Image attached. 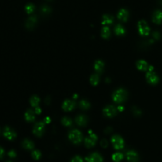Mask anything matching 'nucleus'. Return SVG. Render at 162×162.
Listing matches in <instances>:
<instances>
[{"mask_svg":"<svg viewBox=\"0 0 162 162\" xmlns=\"http://www.w3.org/2000/svg\"><path fill=\"white\" fill-rule=\"evenodd\" d=\"M127 98V92L123 88H120L113 93V100L116 103H122L124 102Z\"/></svg>","mask_w":162,"mask_h":162,"instance_id":"nucleus-1","label":"nucleus"},{"mask_svg":"<svg viewBox=\"0 0 162 162\" xmlns=\"http://www.w3.org/2000/svg\"><path fill=\"white\" fill-rule=\"evenodd\" d=\"M114 22V18L113 16L106 14L103 16V20H102V25H112Z\"/></svg>","mask_w":162,"mask_h":162,"instance_id":"nucleus-17","label":"nucleus"},{"mask_svg":"<svg viewBox=\"0 0 162 162\" xmlns=\"http://www.w3.org/2000/svg\"><path fill=\"white\" fill-rule=\"evenodd\" d=\"M7 162H11V161H7Z\"/></svg>","mask_w":162,"mask_h":162,"instance_id":"nucleus-43","label":"nucleus"},{"mask_svg":"<svg viewBox=\"0 0 162 162\" xmlns=\"http://www.w3.org/2000/svg\"><path fill=\"white\" fill-rule=\"evenodd\" d=\"M3 154H4V150H3V148L2 147L1 148V158L2 159H3Z\"/></svg>","mask_w":162,"mask_h":162,"instance_id":"nucleus-40","label":"nucleus"},{"mask_svg":"<svg viewBox=\"0 0 162 162\" xmlns=\"http://www.w3.org/2000/svg\"><path fill=\"white\" fill-rule=\"evenodd\" d=\"M22 146L26 149L31 150L34 148V144L32 141L26 139L22 142Z\"/></svg>","mask_w":162,"mask_h":162,"instance_id":"nucleus-21","label":"nucleus"},{"mask_svg":"<svg viewBox=\"0 0 162 162\" xmlns=\"http://www.w3.org/2000/svg\"><path fill=\"white\" fill-rule=\"evenodd\" d=\"M44 122H39L35 124L34 127L33 128V134L38 137H41L44 132V129H45V125Z\"/></svg>","mask_w":162,"mask_h":162,"instance_id":"nucleus-5","label":"nucleus"},{"mask_svg":"<svg viewBox=\"0 0 162 162\" xmlns=\"http://www.w3.org/2000/svg\"><path fill=\"white\" fill-rule=\"evenodd\" d=\"M37 22H38V19L36 16L33 15L30 17L25 22L26 28L29 30L33 29L35 28V25H36Z\"/></svg>","mask_w":162,"mask_h":162,"instance_id":"nucleus-10","label":"nucleus"},{"mask_svg":"<svg viewBox=\"0 0 162 162\" xmlns=\"http://www.w3.org/2000/svg\"><path fill=\"white\" fill-rule=\"evenodd\" d=\"M139 33L142 36H147L149 34L150 29L147 22L145 20H140L138 24Z\"/></svg>","mask_w":162,"mask_h":162,"instance_id":"nucleus-3","label":"nucleus"},{"mask_svg":"<svg viewBox=\"0 0 162 162\" xmlns=\"http://www.w3.org/2000/svg\"><path fill=\"white\" fill-rule=\"evenodd\" d=\"M105 67V64L102 60H98L95 61L94 64V70L98 73H101L103 72Z\"/></svg>","mask_w":162,"mask_h":162,"instance_id":"nucleus-20","label":"nucleus"},{"mask_svg":"<svg viewBox=\"0 0 162 162\" xmlns=\"http://www.w3.org/2000/svg\"><path fill=\"white\" fill-rule=\"evenodd\" d=\"M40 102V98L37 96H32L30 99V103L33 107H38Z\"/></svg>","mask_w":162,"mask_h":162,"instance_id":"nucleus-24","label":"nucleus"},{"mask_svg":"<svg viewBox=\"0 0 162 162\" xmlns=\"http://www.w3.org/2000/svg\"><path fill=\"white\" fill-rule=\"evenodd\" d=\"M50 98L49 97H48V98H46V100H45V103H46V104H49L50 103Z\"/></svg>","mask_w":162,"mask_h":162,"instance_id":"nucleus-41","label":"nucleus"},{"mask_svg":"<svg viewBox=\"0 0 162 162\" xmlns=\"http://www.w3.org/2000/svg\"><path fill=\"white\" fill-rule=\"evenodd\" d=\"M83 134L77 129H74L70 131L68 134L69 139L75 145L80 143L83 140Z\"/></svg>","mask_w":162,"mask_h":162,"instance_id":"nucleus-2","label":"nucleus"},{"mask_svg":"<svg viewBox=\"0 0 162 162\" xmlns=\"http://www.w3.org/2000/svg\"><path fill=\"white\" fill-rule=\"evenodd\" d=\"M8 155L10 156V158H13L16 157L17 155H16V153H15V151L14 150H11V151H10L8 153Z\"/></svg>","mask_w":162,"mask_h":162,"instance_id":"nucleus-33","label":"nucleus"},{"mask_svg":"<svg viewBox=\"0 0 162 162\" xmlns=\"http://www.w3.org/2000/svg\"><path fill=\"white\" fill-rule=\"evenodd\" d=\"M70 162H84L83 158H81L79 156H75L72 159Z\"/></svg>","mask_w":162,"mask_h":162,"instance_id":"nucleus-32","label":"nucleus"},{"mask_svg":"<svg viewBox=\"0 0 162 162\" xmlns=\"http://www.w3.org/2000/svg\"><path fill=\"white\" fill-rule=\"evenodd\" d=\"M134 113L135 115H141V111L139 110L138 109H135V110H134Z\"/></svg>","mask_w":162,"mask_h":162,"instance_id":"nucleus-36","label":"nucleus"},{"mask_svg":"<svg viewBox=\"0 0 162 162\" xmlns=\"http://www.w3.org/2000/svg\"><path fill=\"white\" fill-rule=\"evenodd\" d=\"M99 82H100V77H99L98 74H94L90 77V83L93 86L98 85Z\"/></svg>","mask_w":162,"mask_h":162,"instance_id":"nucleus-25","label":"nucleus"},{"mask_svg":"<svg viewBox=\"0 0 162 162\" xmlns=\"http://www.w3.org/2000/svg\"><path fill=\"white\" fill-rule=\"evenodd\" d=\"M129 12L126 10V9L122 8L119 12L117 14V18L118 19L122 22H127L129 19Z\"/></svg>","mask_w":162,"mask_h":162,"instance_id":"nucleus-14","label":"nucleus"},{"mask_svg":"<svg viewBox=\"0 0 162 162\" xmlns=\"http://www.w3.org/2000/svg\"><path fill=\"white\" fill-rule=\"evenodd\" d=\"M79 106L80 107V109L83 110H87L89 109L90 107H91V105H90V103L85 100H83L80 101Z\"/></svg>","mask_w":162,"mask_h":162,"instance_id":"nucleus-27","label":"nucleus"},{"mask_svg":"<svg viewBox=\"0 0 162 162\" xmlns=\"http://www.w3.org/2000/svg\"><path fill=\"white\" fill-rule=\"evenodd\" d=\"M25 119L28 122H34L35 119V112L31 109H29L25 113Z\"/></svg>","mask_w":162,"mask_h":162,"instance_id":"nucleus-18","label":"nucleus"},{"mask_svg":"<svg viewBox=\"0 0 162 162\" xmlns=\"http://www.w3.org/2000/svg\"><path fill=\"white\" fill-rule=\"evenodd\" d=\"M126 157H127V160L129 162H138L139 161V156L137 153L131 150L129 151L127 154H126Z\"/></svg>","mask_w":162,"mask_h":162,"instance_id":"nucleus-13","label":"nucleus"},{"mask_svg":"<svg viewBox=\"0 0 162 162\" xmlns=\"http://www.w3.org/2000/svg\"><path fill=\"white\" fill-rule=\"evenodd\" d=\"M103 114L106 117L113 118L116 115V109L113 105H109L106 106L103 110Z\"/></svg>","mask_w":162,"mask_h":162,"instance_id":"nucleus-7","label":"nucleus"},{"mask_svg":"<svg viewBox=\"0 0 162 162\" xmlns=\"http://www.w3.org/2000/svg\"><path fill=\"white\" fill-rule=\"evenodd\" d=\"M87 162H103V157L98 153H93L85 158Z\"/></svg>","mask_w":162,"mask_h":162,"instance_id":"nucleus-11","label":"nucleus"},{"mask_svg":"<svg viewBox=\"0 0 162 162\" xmlns=\"http://www.w3.org/2000/svg\"><path fill=\"white\" fill-rule=\"evenodd\" d=\"M44 122L46 123H49L51 122V119L49 117V116H47V117H46L44 119Z\"/></svg>","mask_w":162,"mask_h":162,"instance_id":"nucleus-37","label":"nucleus"},{"mask_svg":"<svg viewBox=\"0 0 162 162\" xmlns=\"http://www.w3.org/2000/svg\"><path fill=\"white\" fill-rule=\"evenodd\" d=\"M123 158V155L121 153H115L112 155V160L115 162H120Z\"/></svg>","mask_w":162,"mask_h":162,"instance_id":"nucleus-28","label":"nucleus"},{"mask_svg":"<svg viewBox=\"0 0 162 162\" xmlns=\"http://www.w3.org/2000/svg\"><path fill=\"white\" fill-rule=\"evenodd\" d=\"M41 108H39V106H38V107H35V110H34V112H35V113H36V114H38V115H39L41 113Z\"/></svg>","mask_w":162,"mask_h":162,"instance_id":"nucleus-35","label":"nucleus"},{"mask_svg":"<svg viewBox=\"0 0 162 162\" xmlns=\"http://www.w3.org/2000/svg\"><path fill=\"white\" fill-rule=\"evenodd\" d=\"M136 67H137L138 70H141V71L148 70V69L149 68V65L148 64V63L146 61L142 60H139L136 63Z\"/></svg>","mask_w":162,"mask_h":162,"instance_id":"nucleus-19","label":"nucleus"},{"mask_svg":"<svg viewBox=\"0 0 162 162\" xmlns=\"http://www.w3.org/2000/svg\"><path fill=\"white\" fill-rule=\"evenodd\" d=\"M111 32L109 27L105 26L101 30V36L104 39H108L110 37Z\"/></svg>","mask_w":162,"mask_h":162,"instance_id":"nucleus-23","label":"nucleus"},{"mask_svg":"<svg viewBox=\"0 0 162 162\" xmlns=\"http://www.w3.org/2000/svg\"><path fill=\"white\" fill-rule=\"evenodd\" d=\"M100 145L101 146L104 148H106L107 146H108V145H109V144H108V141L106 139H103L101 142H100Z\"/></svg>","mask_w":162,"mask_h":162,"instance_id":"nucleus-34","label":"nucleus"},{"mask_svg":"<svg viewBox=\"0 0 162 162\" xmlns=\"http://www.w3.org/2000/svg\"><path fill=\"white\" fill-rule=\"evenodd\" d=\"M76 103L75 101L70 100H66L62 105V109L65 112H70L74 110Z\"/></svg>","mask_w":162,"mask_h":162,"instance_id":"nucleus-12","label":"nucleus"},{"mask_svg":"<svg viewBox=\"0 0 162 162\" xmlns=\"http://www.w3.org/2000/svg\"><path fill=\"white\" fill-rule=\"evenodd\" d=\"M111 142L113 145L114 149H121L124 147V141L123 138L119 136V135H115L112 136L111 139Z\"/></svg>","mask_w":162,"mask_h":162,"instance_id":"nucleus-4","label":"nucleus"},{"mask_svg":"<svg viewBox=\"0 0 162 162\" xmlns=\"http://www.w3.org/2000/svg\"><path fill=\"white\" fill-rule=\"evenodd\" d=\"M25 11H26L27 13H28V14H31L34 11L35 6H34V5L33 4L29 3V4H28L25 6Z\"/></svg>","mask_w":162,"mask_h":162,"instance_id":"nucleus-30","label":"nucleus"},{"mask_svg":"<svg viewBox=\"0 0 162 162\" xmlns=\"http://www.w3.org/2000/svg\"><path fill=\"white\" fill-rule=\"evenodd\" d=\"M117 110L119 112H123L124 110V107L122 106H119L117 107Z\"/></svg>","mask_w":162,"mask_h":162,"instance_id":"nucleus-39","label":"nucleus"},{"mask_svg":"<svg viewBox=\"0 0 162 162\" xmlns=\"http://www.w3.org/2000/svg\"><path fill=\"white\" fill-rule=\"evenodd\" d=\"M153 36L155 37V38H156V39H158V38H160V34H158V32H154V34H153Z\"/></svg>","mask_w":162,"mask_h":162,"instance_id":"nucleus-38","label":"nucleus"},{"mask_svg":"<svg viewBox=\"0 0 162 162\" xmlns=\"http://www.w3.org/2000/svg\"><path fill=\"white\" fill-rule=\"evenodd\" d=\"M32 156L35 160H39L41 157V153L39 150H35L32 152Z\"/></svg>","mask_w":162,"mask_h":162,"instance_id":"nucleus-31","label":"nucleus"},{"mask_svg":"<svg viewBox=\"0 0 162 162\" xmlns=\"http://www.w3.org/2000/svg\"><path fill=\"white\" fill-rule=\"evenodd\" d=\"M115 33L116 35H123L125 34V29H124L123 27L120 25V24H118L115 26V29H114Z\"/></svg>","mask_w":162,"mask_h":162,"instance_id":"nucleus-22","label":"nucleus"},{"mask_svg":"<svg viewBox=\"0 0 162 162\" xmlns=\"http://www.w3.org/2000/svg\"><path fill=\"white\" fill-rule=\"evenodd\" d=\"M61 123L64 126L69 127V126L72 125V120L71 119L67 117V116H65V117L61 119Z\"/></svg>","mask_w":162,"mask_h":162,"instance_id":"nucleus-29","label":"nucleus"},{"mask_svg":"<svg viewBox=\"0 0 162 162\" xmlns=\"http://www.w3.org/2000/svg\"><path fill=\"white\" fill-rule=\"evenodd\" d=\"M40 10L43 15H49L51 12V8L47 5H43L41 6Z\"/></svg>","mask_w":162,"mask_h":162,"instance_id":"nucleus-26","label":"nucleus"},{"mask_svg":"<svg viewBox=\"0 0 162 162\" xmlns=\"http://www.w3.org/2000/svg\"><path fill=\"white\" fill-rule=\"evenodd\" d=\"M153 22L156 24H160L162 22V11L156 10L153 15Z\"/></svg>","mask_w":162,"mask_h":162,"instance_id":"nucleus-15","label":"nucleus"},{"mask_svg":"<svg viewBox=\"0 0 162 162\" xmlns=\"http://www.w3.org/2000/svg\"><path fill=\"white\" fill-rule=\"evenodd\" d=\"M3 136L8 140H13L17 137V134L13 130L6 126L3 129Z\"/></svg>","mask_w":162,"mask_h":162,"instance_id":"nucleus-8","label":"nucleus"},{"mask_svg":"<svg viewBox=\"0 0 162 162\" xmlns=\"http://www.w3.org/2000/svg\"><path fill=\"white\" fill-rule=\"evenodd\" d=\"M146 77V79L148 80V82L151 84H156L158 83V81H159L158 76L153 71L148 72Z\"/></svg>","mask_w":162,"mask_h":162,"instance_id":"nucleus-9","label":"nucleus"},{"mask_svg":"<svg viewBox=\"0 0 162 162\" xmlns=\"http://www.w3.org/2000/svg\"><path fill=\"white\" fill-rule=\"evenodd\" d=\"M88 119L87 118V116L84 115H78L76 119H75V122L77 123V125L80 126H85L87 123Z\"/></svg>","mask_w":162,"mask_h":162,"instance_id":"nucleus-16","label":"nucleus"},{"mask_svg":"<svg viewBox=\"0 0 162 162\" xmlns=\"http://www.w3.org/2000/svg\"><path fill=\"white\" fill-rule=\"evenodd\" d=\"M78 98V96H77V94H75L74 95V96H73V98L74 99H77Z\"/></svg>","mask_w":162,"mask_h":162,"instance_id":"nucleus-42","label":"nucleus"},{"mask_svg":"<svg viewBox=\"0 0 162 162\" xmlns=\"http://www.w3.org/2000/svg\"><path fill=\"white\" fill-rule=\"evenodd\" d=\"M98 140V137L94 133L89 134V136L85 138L84 139V144L86 147L87 148H90L93 147Z\"/></svg>","mask_w":162,"mask_h":162,"instance_id":"nucleus-6","label":"nucleus"}]
</instances>
